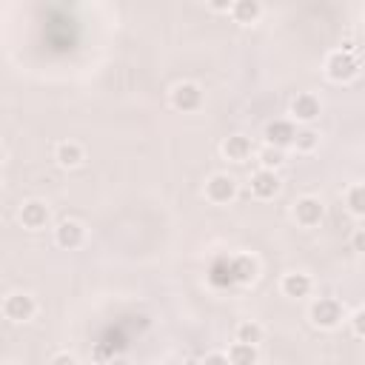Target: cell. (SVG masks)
<instances>
[{
	"label": "cell",
	"instance_id": "cell-12",
	"mask_svg": "<svg viewBox=\"0 0 365 365\" xmlns=\"http://www.w3.org/2000/svg\"><path fill=\"white\" fill-rule=\"evenodd\" d=\"M222 157L225 160H231V163H245L248 157H251V151H254V143H251V137H245V134H231V137H225L222 140Z\"/></svg>",
	"mask_w": 365,
	"mask_h": 365
},
{
	"label": "cell",
	"instance_id": "cell-26",
	"mask_svg": "<svg viewBox=\"0 0 365 365\" xmlns=\"http://www.w3.org/2000/svg\"><path fill=\"white\" fill-rule=\"evenodd\" d=\"M51 365H77V359L63 351V354H54V356H51Z\"/></svg>",
	"mask_w": 365,
	"mask_h": 365
},
{
	"label": "cell",
	"instance_id": "cell-8",
	"mask_svg": "<svg viewBox=\"0 0 365 365\" xmlns=\"http://www.w3.org/2000/svg\"><path fill=\"white\" fill-rule=\"evenodd\" d=\"M294 140H297V128H294L291 120H271L265 125V145L282 151V148L294 145Z\"/></svg>",
	"mask_w": 365,
	"mask_h": 365
},
{
	"label": "cell",
	"instance_id": "cell-20",
	"mask_svg": "<svg viewBox=\"0 0 365 365\" xmlns=\"http://www.w3.org/2000/svg\"><path fill=\"white\" fill-rule=\"evenodd\" d=\"M345 205L354 217H365V182L359 185H351L348 194H345Z\"/></svg>",
	"mask_w": 365,
	"mask_h": 365
},
{
	"label": "cell",
	"instance_id": "cell-13",
	"mask_svg": "<svg viewBox=\"0 0 365 365\" xmlns=\"http://www.w3.org/2000/svg\"><path fill=\"white\" fill-rule=\"evenodd\" d=\"M231 259V277H234V285H248L254 282L257 277V259L248 257V254H234L228 257Z\"/></svg>",
	"mask_w": 365,
	"mask_h": 365
},
{
	"label": "cell",
	"instance_id": "cell-17",
	"mask_svg": "<svg viewBox=\"0 0 365 365\" xmlns=\"http://www.w3.org/2000/svg\"><path fill=\"white\" fill-rule=\"evenodd\" d=\"M257 345H245V342H234L228 348V362L231 365H257Z\"/></svg>",
	"mask_w": 365,
	"mask_h": 365
},
{
	"label": "cell",
	"instance_id": "cell-1",
	"mask_svg": "<svg viewBox=\"0 0 365 365\" xmlns=\"http://www.w3.org/2000/svg\"><path fill=\"white\" fill-rule=\"evenodd\" d=\"M325 74L328 80L334 83H348L359 74V57L354 51H345V48H334L328 57H325Z\"/></svg>",
	"mask_w": 365,
	"mask_h": 365
},
{
	"label": "cell",
	"instance_id": "cell-2",
	"mask_svg": "<svg viewBox=\"0 0 365 365\" xmlns=\"http://www.w3.org/2000/svg\"><path fill=\"white\" fill-rule=\"evenodd\" d=\"M308 319H311L317 328H322V331L336 328V325L342 322V305H339V299H334V297H319V299H314L311 308H308Z\"/></svg>",
	"mask_w": 365,
	"mask_h": 365
},
{
	"label": "cell",
	"instance_id": "cell-22",
	"mask_svg": "<svg viewBox=\"0 0 365 365\" xmlns=\"http://www.w3.org/2000/svg\"><path fill=\"white\" fill-rule=\"evenodd\" d=\"M257 157H259V168H271V171H277V168L285 163L282 151H279V148H271V145H265Z\"/></svg>",
	"mask_w": 365,
	"mask_h": 365
},
{
	"label": "cell",
	"instance_id": "cell-21",
	"mask_svg": "<svg viewBox=\"0 0 365 365\" xmlns=\"http://www.w3.org/2000/svg\"><path fill=\"white\" fill-rule=\"evenodd\" d=\"M317 145H319V134H317L314 128H299V131H297V140H294V148H297V151L308 154V151H314Z\"/></svg>",
	"mask_w": 365,
	"mask_h": 365
},
{
	"label": "cell",
	"instance_id": "cell-9",
	"mask_svg": "<svg viewBox=\"0 0 365 365\" xmlns=\"http://www.w3.org/2000/svg\"><path fill=\"white\" fill-rule=\"evenodd\" d=\"M20 222L29 228V231H40V228H46V222H48V205L43 202V200H26L23 205H20Z\"/></svg>",
	"mask_w": 365,
	"mask_h": 365
},
{
	"label": "cell",
	"instance_id": "cell-10",
	"mask_svg": "<svg viewBox=\"0 0 365 365\" xmlns=\"http://www.w3.org/2000/svg\"><path fill=\"white\" fill-rule=\"evenodd\" d=\"M83 240H86V228H83L77 220H60V222H57V228H54V242H57L60 248H66V251L80 248Z\"/></svg>",
	"mask_w": 365,
	"mask_h": 365
},
{
	"label": "cell",
	"instance_id": "cell-24",
	"mask_svg": "<svg viewBox=\"0 0 365 365\" xmlns=\"http://www.w3.org/2000/svg\"><path fill=\"white\" fill-rule=\"evenodd\" d=\"M351 248L359 251V254H365V228H356V231L351 234Z\"/></svg>",
	"mask_w": 365,
	"mask_h": 365
},
{
	"label": "cell",
	"instance_id": "cell-27",
	"mask_svg": "<svg viewBox=\"0 0 365 365\" xmlns=\"http://www.w3.org/2000/svg\"><path fill=\"white\" fill-rule=\"evenodd\" d=\"M106 365H131V362H128L125 356H114V359H108Z\"/></svg>",
	"mask_w": 365,
	"mask_h": 365
},
{
	"label": "cell",
	"instance_id": "cell-25",
	"mask_svg": "<svg viewBox=\"0 0 365 365\" xmlns=\"http://www.w3.org/2000/svg\"><path fill=\"white\" fill-rule=\"evenodd\" d=\"M200 365H231L228 362V354H220V351H214V354H208Z\"/></svg>",
	"mask_w": 365,
	"mask_h": 365
},
{
	"label": "cell",
	"instance_id": "cell-3",
	"mask_svg": "<svg viewBox=\"0 0 365 365\" xmlns=\"http://www.w3.org/2000/svg\"><path fill=\"white\" fill-rule=\"evenodd\" d=\"M234 197H237V180H234L231 174L217 171V174H211V177L205 180V200H208V202L225 205V202H231Z\"/></svg>",
	"mask_w": 365,
	"mask_h": 365
},
{
	"label": "cell",
	"instance_id": "cell-14",
	"mask_svg": "<svg viewBox=\"0 0 365 365\" xmlns=\"http://www.w3.org/2000/svg\"><path fill=\"white\" fill-rule=\"evenodd\" d=\"M311 277L308 274H302V271H291V274H285L282 277V282H279V288H282V294L285 297H294V299H302V297H308L311 294Z\"/></svg>",
	"mask_w": 365,
	"mask_h": 365
},
{
	"label": "cell",
	"instance_id": "cell-4",
	"mask_svg": "<svg viewBox=\"0 0 365 365\" xmlns=\"http://www.w3.org/2000/svg\"><path fill=\"white\" fill-rule=\"evenodd\" d=\"M34 311H37V302L26 291H14L3 299V317L11 322H29L34 317Z\"/></svg>",
	"mask_w": 365,
	"mask_h": 365
},
{
	"label": "cell",
	"instance_id": "cell-16",
	"mask_svg": "<svg viewBox=\"0 0 365 365\" xmlns=\"http://www.w3.org/2000/svg\"><path fill=\"white\" fill-rule=\"evenodd\" d=\"M259 14H262V6H259L257 0H237V3L231 6V17H234L237 23H242V26L257 23Z\"/></svg>",
	"mask_w": 365,
	"mask_h": 365
},
{
	"label": "cell",
	"instance_id": "cell-18",
	"mask_svg": "<svg viewBox=\"0 0 365 365\" xmlns=\"http://www.w3.org/2000/svg\"><path fill=\"white\" fill-rule=\"evenodd\" d=\"M208 279H211V285H217V288H228V285H234V277H231V259H228V257H220V259L211 265Z\"/></svg>",
	"mask_w": 365,
	"mask_h": 365
},
{
	"label": "cell",
	"instance_id": "cell-15",
	"mask_svg": "<svg viewBox=\"0 0 365 365\" xmlns=\"http://www.w3.org/2000/svg\"><path fill=\"white\" fill-rule=\"evenodd\" d=\"M83 145L80 143H74V140H63V143H57V148H54V160H57V165H63V168H77L80 163H83Z\"/></svg>",
	"mask_w": 365,
	"mask_h": 365
},
{
	"label": "cell",
	"instance_id": "cell-5",
	"mask_svg": "<svg viewBox=\"0 0 365 365\" xmlns=\"http://www.w3.org/2000/svg\"><path fill=\"white\" fill-rule=\"evenodd\" d=\"M248 188H251V194H254L257 200H274V197L279 194L282 182H279L277 171H271V168H257V171L251 174V180H248Z\"/></svg>",
	"mask_w": 365,
	"mask_h": 365
},
{
	"label": "cell",
	"instance_id": "cell-7",
	"mask_svg": "<svg viewBox=\"0 0 365 365\" xmlns=\"http://www.w3.org/2000/svg\"><path fill=\"white\" fill-rule=\"evenodd\" d=\"M171 106L177 111H197L202 106V88L197 83H177L171 91Z\"/></svg>",
	"mask_w": 365,
	"mask_h": 365
},
{
	"label": "cell",
	"instance_id": "cell-11",
	"mask_svg": "<svg viewBox=\"0 0 365 365\" xmlns=\"http://www.w3.org/2000/svg\"><path fill=\"white\" fill-rule=\"evenodd\" d=\"M319 111H322L319 97L311 94V91H302V94H297V97L291 100V114H294V120H299V123H314V120L319 117Z\"/></svg>",
	"mask_w": 365,
	"mask_h": 365
},
{
	"label": "cell",
	"instance_id": "cell-19",
	"mask_svg": "<svg viewBox=\"0 0 365 365\" xmlns=\"http://www.w3.org/2000/svg\"><path fill=\"white\" fill-rule=\"evenodd\" d=\"M234 336H237V342H245V345H259V342H262V325H259V322L245 319V322H240V325H237Z\"/></svg>",
	"mask_w": 365,
	"mask_h": 365
},
{
	"label": "cell",
	"instance_id": "cell-23",
	"mask_svg": "<svg viewBox=\"0 0 365 365\" xmlns=\"http://www.w3.org/2000/svg\"><path fill=\"white\" fill-rule=\"evenodd\" d=\"M351 331H354L356 336H362V339H365V305H362V308H356V311L351 314Z\"/></svg>",
	"mask_w": 365,
	"mask_h": 365
},
{
	"label": "cell",
	"instance_id": "cell-6",
	"mask_svg": "<svg viewBox=\"0 0 365 365\" xmlns=\"http://www.w3.org/2000/svg\"><path fill=\"white\" fill-rule=\"evenodd\" d=\"M294 220H297V225H302V228H314V225H319L322 222V217H325V205H322V200H317V197H299L297 202H294Z\"/></svg>",
	"mask_w": 365,
	"mask_h": 365
}]
</instances>
